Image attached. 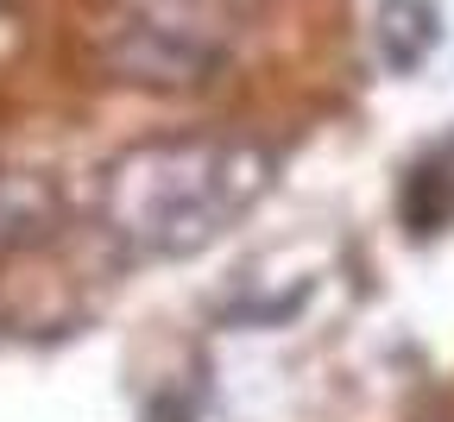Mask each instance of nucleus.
Segmentation results:
<instances>
[{
	"label": "nucleus",
	"instance_id": "f257e3e1",
	"mask_svg": "<svg viewBox=\"0 0 454 422\" xmlns=\"http://www.w3.org/2000/svg\"><path fill=\"white\" fill-rule=\"evenodd\" d=\"M278 158L234 133H184L121 152L101 170V227L133 259H190L240 227Z\"/></svg>",
	"mask_w": 454,
	"mask_h": 422
},
{
	"label": "nucleus",
	"instance_id": "f03ea898",
	"mask_svg": "<svg viewBox=\"0 0 454 422\" xmlns=\"http://www.w3.org/2000/svg\"><path fill=\"white\" fill-rule=\"evenodd\" d=\"M221 26L215 20H177V13H133L107 38V64L145 89H196L221 70Z\"/></svg>",
	"mask_w": 454,
	"mask_h": 422
},
{
	"label": "nucleus",
	"instance_id": "7ed1b4c3",
	"mask_svg": "<svg viewBox=\"0 0 454 422\" xmlns=\"http://www.w3.org/2000/svg\"><path fill=\"white\" fill-rule=\"evenodd\" d=\"M435 38H442V20L429 0H385L379 7V51L391 70H417L435 51Z\"/></svg>",
	"mask_w": 454,
	"mask_h": 422
},
{
	"label": "nucleus",
	"instance_id": "20e7f679",
	"mask_svg": "<svg viewBox=\"0 0 454 422\" xmlns=\"http://www.w3.org/2000/svg\"><path fill=\"white\" fill-rule=\"evenodd\" d=\"M51 221H57V202H51V190L38 184V176H26V170H0V253L44 239Z\"/></svg>",
	"mask_w": 454,
	"mask_h": 422
},
{
	"label": "nucleus",
	"instance_id": "39448f33",
	"mask_svg": "<svg viewBox=\"0 0 454 422\" xmlns=\"http://www.w3.org/2000/svg\"><path fill=\"white\" fill-rule=\"evenodd\" d=\"M133 13H177V20H208L202 0H127Z\"/></svg>",
	"mask_w": 454,
	"mask_h": 422
}]
</instances>
